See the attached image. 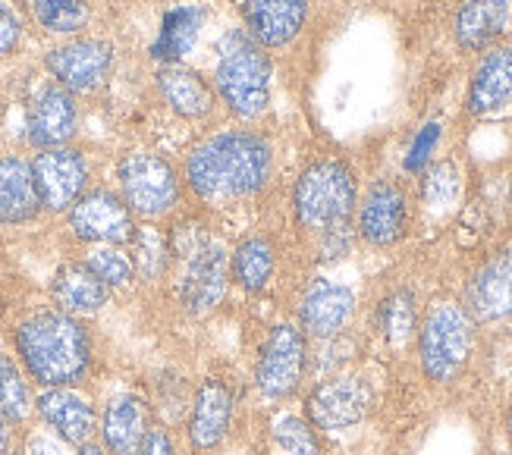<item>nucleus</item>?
Returning a JSON list of instances; mask_svg holds the SVG:
<instances>
[{"label":"nucleus","instance_id":"nucleus-28","mask_svg":"<svg viewBox=\"0 0 512 455\" xmlns=\"http://www.w3.org/2000/svg\"><path fill=\"white\" fill-rule=\"evenodd\" d=\"M129 258L136 267V283L145 289H158L167 283L173 252H170V233L167 223H139L136 239L129 242Z\"/></svg>","mask_w":512,"mask_h":455},{"label":"nucleus","instance_id":"nucleus-15","mask_svg":"<svg viewBox=\"0 0 512 455\" xmlns=\"http://www.w3.org/2000/svg\"><path fill=\"white\" fill-rule=\"evenodd\" d=\"M35 418L70 446L98 440V402L82 386H48L35 393Z\"/></svg>","mask_w":512,"mask_h":455},{"label":"nucleus","instance_id":"nucleus-38","mask_svg":"<svg viewBox=\"0 0 512 455\" xmlns=\"http://www.w3.org/2000/svg\"><path fill=\"white\" fill-rule=\"evenodd\" d=\"M19 446L26 455H76V446L63 443L60 437H54L51 430H44V427L26 430V434L19 437Z\"/></svg>","mask_w":512,"mask_h":455},{"label":"nucleus","instance_id":"nucleus-43","mask_svg":"<svg viewBox=\"0 0 512 455\" xmlns=\"http://www.w3.org/2000/svg\"><path fill=\"white\" fill-rule=\"evenodd\" d=\"M92 4H114V0H92Z\"/></svg>","mask_w":512,"mask_h":455},{"label":"nucleus","instance_id":"nucleus-9","mask_svg":"<svg viewBox=\"0 0 512 455\" xmlns=\"http://www.w3.org/2000/svg\"><path fill=\"white\" fill-rule=\"evenodd\" d=\"M66 236L79 248L88 245H120L129 248V242L139 233V220L126 208V201L114 186L92 182L85 195L63 214Z\"/></svg>","mask_w":512,"mask_h":455},{"label":"nucleus","instance_id":"nucleus-44","mask_svg":"<svg viewBox=\"0 0 512 455\" xmlns=\"http://www.w3.org/2000/svg\"><path fill=\"white\" fill-rule=\"evenodd\" d=\"M13 455H26V452H22V446H16V452Z\"/></svg>","mask_w":512,"mask_h":455},{"label":"nucleus","instance_id":"nucleus-41","mask_svg":"<svg viewBox=\"0 0 512 455\" xmlns=\"http://www.w3.org/2000/svg\"><path fill=\"white\" fill-rule=\"evenodd\" d=\"M76 455H110L98 440H88V443H82V446H76Z\"/></svg>","mask_w":512,"mask_h":455},{"label":"nucleus","instance_id":"nucleus-46","mask_svg":"<svg viewBox=\"0 0 512 455\" xmlns=\"http://www.w3.org/2000/svg\"><path fill=\"white\" fill-rule=\"evenodd\" d=\"M500 455H512V452H500Z\"/></svg>","mask_w":512,"mask_h":455},{"label":"nucleus","instance_id":"nucleus-19","mask_svg":"<svg viewBox=\"0 0 512 455\" xmlns=\"http://www.w3.org/2000/svg\"><path fill=\"white\" fill-rule=\"evenodd\" d=\"M465 311L472 321L481 324H500L512 317V245L500 248L491 258H484L462 286Z\"/></svg>","mask_w":512,"mask_h":455},{"label":"nucleus","instance_id":"nucleus-36","mask_svg":"<svg viewBox=\"0 0 512 455\" xmlns=\"http://www.w3.org/2000/svg\"><path fill=\"white\" fill-rule=\"evenodd\" d=\"M22 35H26V22H22L19 10L10 0H0V60H10L19 51Z\"/></svg>","mask_w":512,"mask_h":455},{"label":"nucleus","instance_id":"nucleus-17","mask_svg":"<svg viewBox=\"0 0 512 455\" xmlns=\"http://www.w3.org/2000/svg\"><path fill=\"white\" fill-rule=\"evenodd\" d=\"M76 132H79V98L70 95L54 79L41 82L26 104V145L35 151L73 145Z\"/></svg>","mask_w":512,"mask_h":455},{"label":"nucleus","instance_id":"nucleus-35","mask_svg":"<svg viewBox=\"0 0 512 455\" xmlns=\"http://www.w3.org/2000/svg\"><path fill=\"white\" fill-rule=\"evenodd\" d=\"M440 135H443V126L440 123H428V126H421L418 135L412 139L406 157H403V170L406 173H425L428 164H431V157L440 145Z\"/></svg>","mask_w":512,"mask_h":455},{"label":"nucleus","instance_id":"nucleus-27","mask_svg":"<svg viewBox=\"0 0 512 455\" xmlns=\"http://www.w3.org/2000/svg\"><path fill=\"white\" fill-rule=\"evenodd\" d=\"M205 26V13L198 4H176L164 13L158 38L151 44V60L164 66V63H183L186 54L195 48L198 35Z\"/></svg>","mask_w":512,"mask_h":455},{"label":"nucleus","instance_id":"nucleus-37","mask_svg":"<svg viewBox=\"0 0 512 455\" xmlns=\"http://www.w3.org/2000/svg\"><path fill=\"white\" fill-rule=\"evenodd\" d=\"M352 242H355L352 226H343V230H333V233H324L318 239H311V248H315V261L318 264L343 261L352 252Z\"/></svg>","mask_w":512,"mask_h":455},{"label":"nucleus","instance_id":"nucleus-12","mask_svg":"<svg viewBox=\"0 0 512 455\" xmlns=\"http://www.w3.org/2000/svg\"><path fill=\"white\" fill-rule=\"evenodd\" d=\"M29 161L41 211L48 217H63L92 186V157L76 145L41 148Z\"/></svg>","mask_w":512,"mask_h":455},{"label":"nucleus","instance_id":"nucleus-25","mask_svg":"<svg viewBox=\"0 0 512 455\" xmlns=\"http://www.w3.org/2000/svg\"><path fill=\"white\" fill-rule=\"evenodd\" d=\"M48 295L57 308L70 311L76 317H85V321L101 314L110 302H114V292H110L79 258L63 261L54 270V277L48 283Z\"/></svg>","mask_w":512,"mask_h":455},{"label":"nucleus","instance_id":"nucleus-18","mask_svg":"<svg viewBox=\"0 0 512 455\" xmlns=\"http://www.w3.org/2000/svg\"><path fill=\"white\" fill-rule=\"evenodd\" d=\"M154 91H158L161 104L173 117L189 126H211L220 113V101H217L211 79H205L186 63L158 66V70H154Z\"/></svg>","mask_w":512,"mask_h":455},{"label":"nucleus","instance_id":"nucleus-39","mask_svg":"<svg viewBox=\"0 0 512 455\" xmlns=\"http://www.w3.org/2000/svg\"><path fill=\"white\" fill-rule=\"evenodd\" d=\"M136 455H180V437H176V427L154 421V427L139 443Z\"/></svg>","mask_w":512,"mask_h":455},{"label":"nucleus","instance_id":"nucleus-42","mask_svg":"<svg viewBox=\"0 0 512 455\" xmlns=\"http://www.w3.org/2000/svg\"><path fill=\"white\" fill-rule=\"evenodd\" d=\"M506 434H509V443H512V396H509V408H506Z\"/></svg>","mask_w":512,"mask_h":455},{"label":"nucleus","instance_id":"nucleus-29","mask_svg":"<svg viewBox=\"0 0 512 455\" xmlns=\"http://www.w3.org/2000/svg\"><path fill=\"white\" fill-rule=\"evenodd\" d=\"M29 16L35 26L51 38L88 35L95 19L92 0H29Z\"/></svg>","mask_w":512,"mask_h":455},{"label":"nucleus","instance_id":"nucleus-10","mask_svg":"<svg viewBox=\"0 0 512 455\" xmlns=\"http://www.w3.org/2000/svg\"><path fill=\"white\" fill-rule=\"evenodd\" d=\"M114 63H117V48H114V41L104 35L66 38V41H57L54 48H48V54H44V70H48V76L76 98L98 95L107 85L110 73H114Z\"/></svg>","mask_w":512,"mask_h":455},{"label":"nucleus","instance_id":"nucleus-6","mask_svg":"<svg viewBox=\"0 0 512 455\" xmlns=\"http://www.w3.org/2000/svg\"><path fill=\"white\" fill-rule=\"evenodd\" d=\"M117 192L139 223H170L186 214V186L180 164L154 148H129L114 167Z\"/></svg>","mask_w":512,"mask_h":455},{"label":"nucleus","instance_id":"nucleus-21","mask_svg":"<svg viewBox=\"0 0 512 455\" xmlns=\"http://www.w3.org/2000/svg\"><path fill=\"white\" fill-rule=\"evenodd\" d=\"M239 16L242 29L274 54L299 41L311 16V0H239Z\"/></svg>","mask_w":512,"mask_h":455},{"label":"nucleus","instance_id":"nucleus-23","mask_svg":"<svg viewBox=\"0 0 512 455\" xmlns=\"http://www.w3.org/2000/svg\"><path fill=\"white\" fill-rule=\"evenodd\" d=\"M280 270V242L267 230H252L230 245V283L242 295H264Z\"/></svg>","mask_w":512,"mask_h":455},{"label":"nucleus","instance_id":"nucleus-7","mask_svg":"<svg viewBox=\"0 0 512 455\" xmlns=\"http://www.w3.org/2000/svg\"><path fill=\"white\" fill-rule=\"evenodd\" d=\"M418 361L431 383H453L469 368L478 343V324L456 299H437L418 321Z\"/></svg>","mask_w":512,"mask_h":455},{"label":"nucleus","instance_id":"nucleus-30","mask_svg":"<svg viewBox=\"0 0 512 455\" xmlns=\"http://www.w3.org/2000/svg\"><path fill=\"white\" fill-rule=\"evenodd\" d=\"M35 418V390L16 355L0 349V421L26 427Z\"/></svg>","mask_w":512,"mask_h":455},{"label":"nucleus","instance_id":"nucleus-40","mask_svg":"<svg viewBox=\"0 0 512 455\" xmlns=\"http://www.w3.org/2000/svg\"><path fill=\"white\" fill-rule=\"evenodd\" d=\"M16 430H19V427H13V424H7V421H0V455H13V452H16V446H19Z\"/></svg>","mask_w":512,"mask_h":455},{"label":"nucleus","instance_id":"nucleus-34","mask_svg":"<svg viewBox=\"0 0 512 455\" xmlns=\"http://www.w3.org/2000/svg\"><path fill=\"white\" fill-rule=\"evenodd\" d=\"M459 192V170L453 161H440L431 170H425V182H421V195L428 204H450Z\"/></svg>","mask_w":512,"mask_h":455},{"label":"nucleus","instance_id":"nucleus-4","mask_svg":"<svg viewBox=\"0 0 512 455\" xmlns=\"http://www.w3.org/2000/svg\"><path fill=\"white\" fill-rule=\"evenodd\" d=\"M211 85L217 91L220 110L227 113L230 123L255 126L271 107L274 57L246 29L233 26L220 35L214 48Z\"/></svg>","mask_w":512,"mask_h":455},{"label":"nucleus","instance_id":"nucleus-24","mask_svg":"<svg viewBox=\"0 0 512 455\" xmlns=\"http://www.w3.org/2000/svg\"><path fill=\"white\" fill-rule=\"evenodd\" d=\"M41 214L29 154L0 151V226H26Z\"/></svg>","mask_w":512,"mask_h":455},{"label":"nucleus","instance_id":"nucleus-3","mask_svg":"<svg viewBox=\"0 0 512 455\" xmlns=\"http://www.w3.org/2000/svg\"><path fill=\"white\" fill-rule=\"evenodd\" d=\"M170 233V295L189 321H202L227 302L230 292V245L205 220L180 214L167 223Z\"/></svg>","mask_w":512,"mask_h":455},{"label":"nucleus","instance_id":"nucleus-1","mask_svg":"<svg viewBox=\"0 0 512 455\" xmlns=\"http://www.w3.org/2000/svg\"><path fill=\"white\" fill-rule=\"evenodd\" d=\"M180 173L186 195L198 204V211H239L271 189L277 148L271 135L255 126L224 123L202 132L186 148Z\"/></svg>","mask_w":512,"mask_h":455},{"label":"nucleus","instance_id":"nucleus-5","mask_svg":"<svg viewBox=\"0 0 512 455\" xmlns=\"http://www.w3.org/2000/svg\"><path fill=\"white\" fill-rule=\"evenodd\" d=\"M355 204H359V176L343 157H315L302 167L289 195L296 230L308 239L352 226Z\"/></svg>","mask_w":512,"mask_h":455},{"label":"nucleus","instance_id":"nucleus-14","mask_svg":"<svg viewBox=\"0 0 512 455\" xmlns=\"http://www.w3.org/2000/svg\"><path fill=\"white\" fill-rule=\"evenodd\" d=\"M409 192L396 179H374L355 204V239L371 248H393L409 233Z\"/></svg>","mask_w":512,"mask_h":455},{"label":"nucleus","instance_id":"nucleus-16","mask_svg":"<svg viewBox=\"0 0 512 455\" xmlns=\"http://www.w3.org/2000/svg\"><path fill=\"white\" fill-rule=\"evenodd\" d=\"M355 317V292L343 283L327 277H311L296 295V317L299 330L308 336V343L340 336Z\"/></svg>","mask_w":512,"mask_h":455},{"label":"nucleus","instance_id":"nucleus-20","mask_svg":"<svg viewBox=\"0 0 512 455\" xmlns=\"http://www.w3.org/2000/svg\"><path fill=\"white\" fill-rule=\"evenodd\" d=\"M154 408L145 393L120 390L98 405V443L110 455H136L139 443L154 427Z\"/></svg>","mask_w":512,"mask_h":455},{"label":"nucleus","instance_id":"nucleus-26","mask_svg":"<svg viewBox=\"0 0 512 455\" xmlns=\"http://www.w3.org/2000/svg\"><path fill=\"white\" fill-rule=\"evenodd\" d=\"M509 0H462L453 16V41L462 54H481L494 48L497 38L509 29Z\"/></svg>","mask_w":512,"mask_h":455},{"label":"nucleus","instance_id":"nucleus-11","mask_svg":"<svg viewBox=\"0 0 512 455\" xmlns=\"http://www.w3.org/2000/svg\"><path fill=\"white\" fill-rule=\"evenodd\" d=\"M236 421V390L224 374H205L192 386V399L183 418L186 446L195 455L224 449Z\"/></svg>","mask_w":512,"mask_h":455},{"label":"nucleus","instance_id":"nucleus-8","mask_svg":"<svg viewBox=\"0 0 512 455\" xmlns=\"http://www.w3.org/2000/svg\"><path fill=\"white\" fill-rule=\"evenodd\" d=\"M308 374V336L296 321H277L267 327L255 358L252 383L264 402H286L302 390Z\"/></svg>","mask_w":512,"mask_h":455},{"label":"nucleus","instance_id":"nucleus-31","mask_svg":"<svg viewBox=\"0 0 512 455\" xmlns=\"http://www.w3.org/2000/svg\"><path fill=\"white\" fill-rule=\"evenodd\" d=\"M374 324L390 346H406L418 333V305L409 289L387 292L374 308Z\"/></svg>","mask_w":512,"mask_h":455},{"label":"nucleus","instance_id":"nucleus-22","mask_svg":"<svg viewBox=\"0 0 512 455\" xmlns=\"http://www.w3.org/2000/svg\"><path fill=\"white\" fill-rule=\"evenodd\" d=\"M512 104V44H494L481 51L469 91H465V113L475 120L494 117Z\"/></svg>","mask_w":512,"mask_h":455},{"label":"nucleus","instance_id":"nucleus-2","mask_svg":"<svg viewBox=\"0 0 512 455\" xmlns=\"http://www.w3.org/2000/svg\"><path fill=\"white\" fill-rule=\"evenodd\" d=\"M10 339L16 361L38 390L82 386L95 371L98 343L92 324L54 302L22 311L13 321Z\"/></svg>","mask_w":512,"mask_h":455},{"label":"nucleus","instance_id":"nucleus-32","mask_svg":"<svg viewBox=\"0 0 512 455\" xmlns=\"http://www.w3.org/2000/svg\"><path fill=\"white\" fill-rule=\"evenodd\" d=\"M79 261L95 273V277L110 289V292H129L136 289V267H132V258L126 248L120 245H88L82 248Z\"/></svg>","mask_w":512,"mask_h":455},{"label":"nucleus","instance_id":"nucleus-45","mask_svg":"<svg viewBox=\"0 0 512 455\" xmlns=\"http://www.w3.org/2000/svg\"><path fill=\"white\" fill-rule=\"evenodd\" d=\"M0 113H4V101H0Z\"/></svg>","mask_w":512,"mask_h":455},{"label":"nucleus","instance_id":"nucleus-33","mask_svg":"<svg viewBox=\"0 0 512 455\" xmlns=\"http://www.w3.org/2000/svg\"><path fill=\"white\" fill-rule=\"evenodd\" d=\"M274 443L286 455H321L318 430L311 427L305 418H299V415H283L274 424Z\"/></svg>","mask_w":512,"mask_h":455},{"label":"nucleus","instance_id":"nucleus-13","mask_svg":"<svg viewBox=\"0 0 512 455\" xmlns=\"http://www.w3.org/2000/svg\"><path fill=\"white\" fill-rule=\"evenodd\" d=\"M374 390L371 383L359 374H327L321 377L305 396V421L324 430V434H337L362 424L371 415Z\"/></svg>","mask_w":512,"mask_h":455}]
</instances>
